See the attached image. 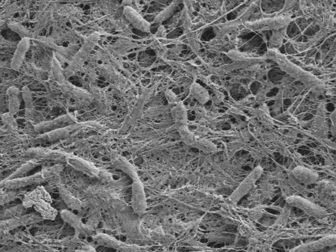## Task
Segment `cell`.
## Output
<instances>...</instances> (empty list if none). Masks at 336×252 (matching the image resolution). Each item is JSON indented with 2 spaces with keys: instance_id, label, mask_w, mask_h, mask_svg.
<instances>
[{
  "instance_id": "28",
  "label": "cell",
  "mask_w": 336,
  "mask_h": 252,
  "mask_svg": "<svg viewBox=\"0 0 336 252\" xmlns=\"http://www.w3.org/2000/svg\"><path fill=\"white\" fill-rule=\"evenodd\" d=\"M49 149L45 148H31L26 152V155L31 160L39 162L42 160L43 156L47 153Z\"/></svg>"
},
{
  "instance_id": "12",
  "label": "cell",
  "mask_w": 336,
  "mask_h": 252,
  "mask_svg": "<svg viewBox=\"0 0 336 252\" xmlns=\"http://www.w3.org/2000/svg\"><path fill=\"white\" fill-rule=\"evenodd\" d=\"M41 172L37 173L33 176L23 177L15 180H3L0 182V188L4 187L8 190H15L25 186L44 183Z\"/></svg>"
},
{
  "instance_id": "17",
  "label": "cell",
  "mask_w": 336,
  "mask_h": 252,
  "mask_svg": "<svg viewBox=\"0 0 336 252\" xmlns=\"http://www.w3.org/2000/svg\"><path fill=\"white\" fill-rule=\"evenodd\" d=\"M98 70L102 77L105 78L108 82L112 83V84H114L120 89L122 87L124 88L126 87L127 81L122 75L118 74V73L116 72L113 69L104 65L99 66Z\"/></svg>"
},
{
  "instance_id": "2",
  "label": "cell",
  "mask_w": 336,
  "mask_h": 252,
  "mask_svg": "<svg viewBox=\"0 0 336 252\" xmlns=\"http://www.w3.org/2000/svg\"><path fill=\"white\" fill-rule=\"evenodd\" d=\"M52 202L50 194L44 186L39 185L25 194L22 206L26 209L34 207L43 219L53 221L57 217V210L51 206Z\"/></svg>"
},
{
  "instance_id": "9",
  "label": "cell",
  "mask_w": 336,
  "mask_h": 252,
  "mask_svg": "<svg viewBox=\"0 0 336 252\" xmlns=\"http://www.w3.org/2000/svg\"><path fill=\"white\" fill-rule=\"evenodd\" d=\"M83 124H74L65 128L58 129L46 134L37 135L35 141L39 143H52L65 140L84 128Z\"/></svg>"
},
{
  "instance_id": "35",
  "label": "cell",
  "mask_w": 336,
  "mask_h": 252,
  "mask_svg": "<svg viewBox=\"0 0 336 252\" xmlns=\"http://www.w3.org/2000/svg\"><path fill=\"white\" fill-rule=\"evenodd\" d=\"M165 94L166 96H167L168 102L169 103H173L174 102H175V95L173 92H172L171 91L168 90L167 92L165 93Z\"/></svg>"
},
{
  "instance_id": "13",
  "label": "cell",
  "mask_w": 336,
  "mask_h": 252,
  "mask_svg": "<svg viewBox=\"0 0 336 252\" xmlns=\"http://www.w3.org/2000/svg\"><path fill=\"white\" fill-rule=\"evenodd\" d=\"M66 162L75 170L84 173L89 176L99 178L101 172V170L96 167L94 164L82 159V158H79L72 153L68 154Z\"/></svg>"
},
{
  "instance_id": "11",
  "label": "cell",
  "mask_w": 336,
  "mask_h": 252,
  "mask_svg": "<svg viewBox=\"0 0 336 252\" xmlns=\"http://www.w3.org/2000/svg\"><path fill=\"white\" fill-rule=\"evenodd\" d=\"M123 15L126 21L138 31L147 33L151 31V24L144 19L143 16L131 6L124 5Z\"/></svg>"
},
{
  "instance_id": "20",
  "label": "cell",
  "mask_w": 336,
  "mask_h": 252,
  "mask_svg": "<svg viewBox=\"0 0 336 252\" xmlns=\"http://www.w3.org/2000/svg\"><path fill=\"white\" fill-rule=\"evenodd\" d=\"M9 112L15 115L19 112L21 104V91L17 87L11 86L7 91Z\"/></svg>"
},
{
  "instance_id": "24",
  "label": "cell",
  "mask_w": 336,
  "mask_h": 252,
  "mask_svg": "<svg viewBox=\"0 0 336 252\" xmlns=\"http://www.w3.org/2000/svg\"><path fill=\"white\" fill-rule=\"evenodd\" d=\"M39 165V163L38 162L30 160L29 162L24 164L23 165L18 168L15 172H14L13 174L10 175L9 177H7L3 180H15V179L23 178V177H25L28 173L31 172L32 170H33L34 168Z\"/></svg>"
},
{
  "instance_id": "4",
  "label": "cell",
  "mask_w": 336,
  "mask_h": 252,
  "mask_svg": "<svg viewBox=\"0 0 336 252\" xmlns=\"http://www.w3.org/2000/svg\"><path fill=\"white\" fill-rule=\"evenodd\" d=\"M97 244L105 247L112 248L117 252H148L145 247L118 241L111 236L103 233H97L92 237Z\"/></svg>"
},
{
  "instance_id": "29",
  "label": "cell",
  "mask_w": 336,
  "mask_h": 252,
  "mask_svg": "<svg viewBox=\"0 0 336 252\" xmlns=\"http://www.w3.org/2000/svg\"><path fill=\"white\" fill-rule=\"evenodd\" d=\"M17 197V193L13 190L0 192V206L9 203Z\"/></svg>"
},
{
  "instance_id": "37",
  "label": "cell",
  "mask_w": 336,
  "mask_h": 252,
  "mask_svg": "<svg viewBox=\"0 0 336 252\" xmlns=\"http://www.w3.org/2000/svg\"><path fill=\"white\" fill-rule=\"evenodd\" d=\"M1 172H2L1 167V166H0V175H1Z\"/></svg>"
},
{
  "instance_id": "33",
  "label": "cell",
  "mask_w": 336,
  "mask_h": 252,
  "mask_svg": "<svg viewBox=\"0 0 336 252\" xmlns=\"http://www.w3.org/2000/svg\"><path fill=\"white\" fill-rule=\"evenodd\" d=\"M31 68L37 78H40L41 80H46V75H45L44 71L37 68L33 63H31Z\"/></svg>"
},
{
  "instance_id": "25",
  "label": "cell",
  "mask_w": 336,
  "mask_h": 252,
  "mask_svg": "<svg viewBox=\"0 0 336 252\" xmlns=\"http://www.w3.org/2000/svg\"><path fill=\"white\" fill-rule=\"evenodd\" d=\"M52 21L53 11L51 10H48V11L43 12L39 16L36 25H35L34 30V37L38 36L41 31H43L45 28L50 25Z\"/></svg>"
},
{
  "instance_id": "19",
  "label": "cell",
  "mask_w": 336,
  "mask_h": 252,
  "mask_svg": "<svg viewBox=\"0 0 336 252\" xmlns=\"http://www.w3.org/2000/svg\"><path fill=\"white\" fill-rule=\"evenodd\" d=\"M58 189L59 194L67 207L70 208V210H76L78 212L82 211L84 208V203L78 198L75 197L64 184L59 186Z\"/></svg>"
},
{
  "instance_id": "23",
  "label": "cell",
  "mask_w": 336,
  "mask_h": 252,
  "mask_svg": "<svg viewBox=\"0 0 336 252\" xmlns=\"http://www.w3.org/2000/svg\"><path fill=\"white\" fill-rule=\"evenodd\" d=\"M51 68L53 78L59 84L63 85L67 83V79L65 78L64 74V70H63L62 67H61V63L59 62L58 59H57L56 56L53 53Z\"/></svg>"
},
{
  "instance_id": "21",
  "label": "cell",
  "mask_w": 336,
  "mask_h": 252,
  "mask_svg": "<svg viewBox=\"0 0 336 252\" xmlns=\"http://www.w3.org/2000/svg\"><path fill=\"white\" fill-rule=\"evenodd\" d=\"M21 96L25 105L26 118L29 120H34L36 111L34 106L33 93L28 86L23 87L21 91Z\"/></svg>"
},
{
  "instance_id": "18",
  "label": "cell",
  "mask_w": 336,
  "mask_h": 252,
  "mask_svg": "<svg viewBox=\"0 0 336 252\" xmlns=\"http://www.w3.org/2000/svg\"><path fill=\"white\" fill-rule=\"evenodd\" d=\"M335 236H331V237L323 238V239L313 242V243L305 244L301 247L296 248L290 252H313L324 249L326 247L335 245Z\"/></svg>"
},
{
  "instance_id": "14",
  "label": "cell",
  "mask_w": 336,
  "mask_h": 252,
  "mask_svg": "<svg viewBox=\"0 0 336 252\" xmlns=\"http://www.w3.org/2000/svg\"><path fill=\"white\" fill-rule=\"evenodd\" d=\"M63 170V166L61 164H55L54 166L43 167L41 171V176L45 182L52 187H57L63 184L61 179V173Z\"/></svg>"
},
{
  "instance_id": "8",
  "label": "cell",
  "mask_w": 336,
  "mask_h": 252,
  "mask_svg": "<svg viewBox=\"0 0 336 252\" xmlns=\"http://www.w3.org/2000/svg\"><path fill=\"white\" fill-rule=\"evenodd\" d=\"M263 172L264 170L261 166L254 168V170L243 180L236 189L231 194L230 196L231 201L234 204L238 203L241 198L244 197L256 184V182L262 176Z\"/></svg>"
},
{
  "instance_id": "5",
  "label": "cell",
  "mask_w": 336,
  "mask_h": 252,
  "mask_svg": "<svg viewBox=\"0 0 336 252\" xmlns=\"http://www.w3.org/2000/svg\"><path fill=\"white\" fill-rule=\"evenodd\" d=\"M43 220L40 215L34 213L2 220L0 221V235H6L12 230L17 229L18 227L39 223Z\"/></svg>"
},
{
  "instance_id": "7",
  "label": "cell",
  "mask_w": 336,
  "mask_h": 252,
  "mask_svg": "<svg viewBox=\"0 0 336 252\" xmlns=\"http://www.w3.org/2000/svg\"><path fill=\"white\" fill-rule=\"evenodd\" d=\"M60 215L63 221L74 228L75 231H76V235H75L80 239V237H93L96 235V230L89 227L86 223H83L81 218L78 216H76V214L72 213V212L67 210H62L61 212Z\"/></svg>"
},
{
  "instance_id": "1",
  "label": "cell",
  "mask_w": 336,
  "mask_h": 252,
  "mask_svg": "<svg viewBox=\"0 0 336 252\" xmlns=\"http://www.w3.org/2000/svg\"><path fill=\"white\" fill-rule=\"evenodd\" d=\"M112 164L114 168L122 171L131 179L132 206L133 211L139 217H143L147 210V200L143 184L138 176L137 171L133 165L122 156H114L112 160Z\"/></svg>"
},
{
  "instance_id": "22",
  "label": "cell",
  "mask_w": 336,
  "mask_h": 252,
  "mask_svg": "<svg viewBox=\"0 0 336 252\" xmlns=\"http://www.w3.org/2000/svg\"><path fill=\"white\" fill-rule=\"evenodd\" d=\"M292 174L297 180L305 183H313L319 180V175L314 171L309 169L301 167L294 168Z\"/></svg>"
},
{
  "instance_id": "27",
  "label": "cell",
  "mask_w": 336,
  "mask_h": 252,
  "mask_svg": "<svg viewBox=\"0 0 336 252\" xmlns=\"http://www.w3.org/2000/svg\"><path fill=\"white\" fill-rule=\"evenodd\" d=\"M8 27L14 33L17 34L21 37V39L27 38V37L31 38V37L33 36V34L31 32L21 23H11L8 25Z\"/></svg>"
},
{
  "instance_id": "36",
  "label": "cell",
  "mask_w": 336,
  "mask_h": 252,
  "mask_svg": "<svg viewBox=\"0 0 336 252\" xmlns=\"http://www.w3.org/2000/svg\"><path fill=\"white\" fill-rule=\"evenodd\" d=\"M166 35V29L163 26L159 27V31L157 32L156 36L157 37H165Z\"/></svg>"
},
{
  "instance_id": "31",
  "label": "cell",
  "mask_w": 336,
  "mask_h": 252,
  "mask_svg": "<svg viewBox=\"0 0 336 252\" xmlns=\"http://www.w3.org/2000/svg\"><path fill=\"white\" fill-rule=\"evenodd\" d=\"M23 208H24L23 206H18L17 207L7 210V211L3 214V217L7 219H10V218L20 217L21 216L22 212H23Z\"/></svg>"
},
{
  "instance_id": "10",
  "label": "cell",
  "mask_w": 336,
  "mask_h": 252,
  "mask_svg": "<svg viewBox=\"0 0 336 252\" xmlns=\"http://www.w3.org/2000/svg\"><path fill=\"white\" fill-rule=\"evenodd\" d=\"M286 202L290 206H294L302 210L307 215L321 218L326 215V211L320 206L299 196H291L286 198Z\"/></svg>"
},
{
  "instance_id": "34",
  "label": "cell",
  "mask_w": 336,
  "mask_h": 252,
  "mask_svg": "<svg viewBox=\"0 0 336 252\" xmlns=\"http://www.w3.org/2000/svg\"><path fill=\"white\" fill-rule=\"evenodd\" d=\"M79 252H98L94 247L86 243H83L82 247L78 250Z\"/></svg>"
},
{
  "instance_id": "3",
  "label": "cell",
  "mask_w": 336,
  "mask_h": 252,
  "mask_svg": "<svg viewBox=\"0 0 336 252\" xmlns=\"http://www.w3.org/2000/svg\"><path fill=\"white\" fill-rule=\"evenodd\" d=\"M35 37L37 42L41 46L53 51V54L56 56L60 63H70L80 49L78 45L76 44L70 45L68 47H63L57 45L52 39L49 38V37H41L39 36Z\"/></svg>"
},
{
  "instance_id": "32",
  "label": "cell",
  "mask_w": 336,
  "mask_h": 252,
  "mask_svg": "<svg viewBox=\"0 0 336 252\" xmlns=\"http://www.w3.org/2000/svg\"><path fill=\"white\" fill-rule=\"evenodd\" d=\"M151 48L155 49L160 57H166L168 53L167 47L162 45L159 41H154L151 44Z\"/></svg>"
},
{
  "instance_id": "15",
  "label": "cell",
  "mask_w": 336,
  "mask_h": 252,
  "mask_svg": "<svg viewBox=\"0 0 336 252\" xmlns=\"http://www.w3.org/2000/svg\"><path fill=\"white\" fill-rule=\"evenodd\" d=\"M31 38L21 39L17 45V49L14 53L11 63V68L15 71H19L23 67L26 55L30 48Z\"/></svg>"
},
{
  "instance_id": "30",
  "label": "cell",
  "mask_w": 336,
  "mask_h": 252,
  "mask_svg": "<svg viewBox=\"0 0 336 252\" xmlns=\"http://www.w3.org/2000/svg\"><path fill=\"white\" fill-rule=\"evenodd\" d=\"M1 120L2 122L7 126L10 127L12 129L17 128V120L14 117V115L12 114L11 113L7 112L2 115Z\"/></svg>"
},
{
  "instance_id": "6",
  "label": "cell",
  "mask_w": 336,
  "mask_h": 252,
  "mask_svg": "<svg viewBox=\"0 0 336 252\" xmlns=\"http://www.w3.org/2000/svg\"><path fill=\"white\" fill-rule=\"evenodd\" d=\"M76 123V121L74 117L72 116V115L67 114L57 117L53 120L39 122L34 126V130L37 136L65 128Z\"/></svg>"
},
{
  "instance_id": "16",
  "label": "cell",
  "mask_w": 336,
  "mask_h": 252,
  "mask_svg": "<svg viewBox=\"0 0 336 252\" xmlns=\"http://www.w3.org/2000/svg\"><path fill=\"white\" fill-rule=\"evenodd\" d=\"M146 235L155 243H159L164 247H169L176 243V239L173 235L166 233L163 227L159 226L153 230H148Z\"/></svg>"
},
{
  "instance_id": "26",
  "label": "cell",
  "mask_w": 336,
  "mask_h": 252,
  "mask_svg": "<svg viewBox=\"0 0 336 252\" xmlns=\"http://www.w3.org/2000/svg\"><path fill=\"white\" fill-rule=\"evenodd\" d=\"M177 3L178 2L174 1L171 4H170L168 7L166 8L165 10H163V11H161V13L155 17L153 23H163V22L167 21L169 18L171 17V16L175 13V10L177 9V7H178Z\"/></svg>"
}]
</instances>
